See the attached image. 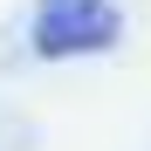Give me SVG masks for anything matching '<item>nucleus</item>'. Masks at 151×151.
I'll return each mask as SVG.
<instances>
[{
  "instance_id": "nucleus-1",
  "label": "nucleus",
  "mask_w": 151,
  "mask_h": 151,
  "mask_svg": "<svg viewBox=\"0 0 151 151\" xmlns=\"http://www.w3.org/2000/svg\"><path fill=\"white\" fill-rule=\"evenodd\" d=\"M28 41H35V55H41V62L103 55V48L124 41V7H117V0H41Z\"/></svg>"
}]
</instances>
